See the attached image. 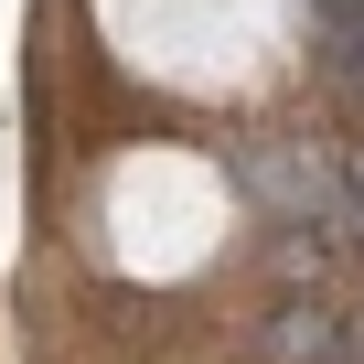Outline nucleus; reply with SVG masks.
Wrapping results in <instances>:
<instances>
[]
</instances>
